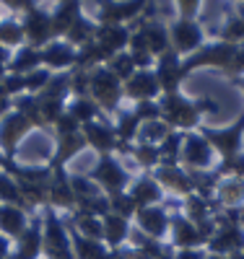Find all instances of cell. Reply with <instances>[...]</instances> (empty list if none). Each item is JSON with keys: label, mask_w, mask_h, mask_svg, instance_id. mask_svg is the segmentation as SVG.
I'll use <instances>...</instances> for the list:
<instances>
[{"label": "cell", "mask_w": 244, "mask_h": 259, "mask_svg": "<svg viewBox=\"0 0 244 259\" xmlns=\"http://www.w3.org/2000/svg\"><path fill=\"white\" fill-rule=\"evenodd\" d=\"M180 259H200L195 251H185V254H180Z\"/></svg>", "instance_id": "1f68e13d"}, {"label": "cell", "mask_w": 244, "mask_h": 259, "mask_svg": "<svg viewBox=\"0 0 244 259\" xmlns=\"http://www.w3.org/2000/svg\"><path fill=\"white\" fill-rule=\"evenodd\" d=\"M83 145V138L78 135V133H73V135H62L60 138V148H57V158H55V163L60 166L65 158H71L73 153H78V148Z\"/></svg>", "instance_id": "9a60e30c"}, {"label": "cell", "mask_w": 244, "mask_h": 259, "mask_svg": "<svg viewBox=\"0 0 244 259\" xmlns=\"http://www.w3.org/2000/svg\"><path fill=\"white\" fill-rule=\"evenodd\" d=\"M8 259H18V256H16V254H11V256H8Z\"/></svg>", "instance_id": "836d02e7"}, {"label": "cell", "mask_w": 244, "mask_h": 259, "mask_svg": "<svg viewBox=\"0 0 244 259\" xmlns=\"http://www.w3.org/2000/svg\"><path fill=\"white\" fill-rule=\"evenodd\" d=\"M21 41H24V26L13 24V21H3L0 24V47L11 50V47H18Z\"/></svg>", "instance_id": "8fae6325"}, {"label": "cell", "mask_w": 244, "mask_h": 259, "mask_svg": "<svg viewBox=\"0 0 244 259\" xmlns=\"http://www.w3.org/2000/svg\"><path fill=\"white\" fill-rule=\"evenodd\" d=\"M213 140L224 148L226 153H231L234 145H236V140H239V130H234V133H229V135H213Z\"/></svg>", "instance_id": "484cf974"}, {"label": "cell", "mask_w": 244, "mask_h": 259, "mask_svg": "<svg viewBox=\"0 0 244 259\" xmlns=\"http://www.w3.org/2000/svg\"><path fill=\"white\" fill-rule=\"evenodd\" d=\"M42 254V231L39 226H26V231L18 236V249L16 256L18 259H37Z\"/></svg>", "instance_id": "8992f818"}, {"label": "cell", "mask_w": 244, "mask_h": 259, "mask_svg": "<svg viewBox=\"0 0 244 259\" xmlns=\"http://www.w3.org/2000/svg\"><path fill=\"white\" fill-rule=\"evenodd\" d=\"M174 39H177V47L180 50H192L197 41H200V31L190 24H180L174 29Z\"/></svg>", "instance_id": "5bb4252c"}, {"label": "cell", "mask_w": 244, "mask_h": 259, "mask_svg": "<svg viewBox=\"0 0 244 259\" xmlns=\"http://www.w3.org/2000/svg\"><path fill=\"white\" fill-rule=\"evenodd\" d=\"M0 205H13V207H26L24 197H21V189L16 184V179L6 171H0Z\"/></svg>", "instance_id": "ba28073f"}, {"label": "cell", "mask_w": 244, "mask_h": 259, "mask_svg": "<svg viewBox=\"0 0 244 259\" xmlns=\"http://www.w3.org/2000/svg\"><path fill=\"white\" fill-rule=\"evenodd\" d=\"M185 156H187V161H190L192 166H205L208 158H211V150H208V145H205L200 138H190Z\"/></svg>", "instance_id": "4fadbf2b"}, {"label": "cell", "mask_w": 244, "mask_h": 259, "mask_svg": "<svg viewBox=\"0 0 244 259\" xmlns=\"http://www.w3.org/2000/svg\"><path fill=\"white\" fill-rule=\"evenodd\" d=\"M166 114L171 117V122L177 124H192L195 122V112L185 101H177V99H169L166 101Z\"/></svg>", "instance_id": "7c38bea8"}, {"label": "cell", "mask_w": 244, "mask_h": 259, "mask_svg": "<svg viewBox=\"0 0 244 259\" xmlns=\"http://www.w3.org/2000/svg\"><path fill=\"white\" fill-rule=\"evenodd\" d=\"M50 36H55L52 34V16H47L39 8H31L24 18V39L31 41V47H42V45H47Z\"/></svg>", "instance_id": "3957f363"}, {"label": "cell", "mask_w": 244, "mask_h": 259, "mask_svg": "<svg viewBox=\"0 0 244 259\" xmlns=\"http://www.w3.org/2000/svg\"><path fill=\"white\" fill-rule=\"evenodd\" d=\"M76 251L81 259H107V254L101 251V246H96V241H88L76 236Z\"/></svg>", "instance_id": "2e32d148"}, {"label": "cell", "mask_w": 244, "mask_h": 259, "mask_svg": "<svg viewBox=\"0 0 244 259\" xmlns=\"http://www.w3.org/2000/svg\"><path fill=\"white\" fill-rule=\"evenodd\" d=\"M146 130H148L146 138H151V140H153V138H164V135H166V133H164L166 127H164V124H156V122H148V124H146Z\"/></svg>", "instance_id": "83f0119b"}, {"label": "cell", "mask_w": 244, "mask_h": 259, "mask_svg": "<svg viewBox=\"0 0 244 259\" xmlns=\"http://www.w3.org/2000/svg\"><path fill=\"white\" fill-rule=\"evenodd\" d=\"M190 210H192L195 218H203V215H205V205H203V202H197V200L190 202Z\"/></svg>", "instance_id": "f1b7e54d"}, {"label": "cell", "mask_w": 244, "mask_h": 259, "mask_svg": "<svg viewBox=\"0 0 244 259\" xmlns=\"http://www.w3.org/2000/svg\"><path fill=\"white\" fill-rule=\"evenodd\" d=\"M197 239H200V233H195L187 223H177V241L180 244H192Z\"/></svg>", "instance_id": "d4e9b609"}, {"label": "cell", "mask_w": 244, "mask_h": 259, "mask_svg": "<svg viewBox=\"0 0 244 259\" xmlns=\"http://www.w3.org/2000/svg\"><path fill=\"white\" fill-rule=\"evenodd\" d=\"M73 50L68 45H50L42 50V62L47 65V68H68L73 62Z\"/></svg>", "instance_id": "52a82bcc"}, {"label": "cell", "mask_w": 244, "mask_h": 259, "mask_svg": "<svg viewBox=\"0 0 244 259\" xmlns=\"http://www.w3.org/2000/svg\"><path fill=\"white\" fill-rule=\"evenodd\" d=\"M141 221H143V226H146L151 233H161V231H164V215H161L159 210H146V212H141Z\"/></svg>", "instance_id": "ffe728a7"}, {"label": "cell", "mask_w": 244, "mask_h": 259, "mask_svg": "<svg viewBox=\"0 0 244 259\" xmlns=\"http://www.w3.org/2000/svg\"><path fill=\"white\" fill-rule=\"evenodd\" d=\"M6 163V156H0V166H3Z\"/></svg>", "instance_id": "d6a6232c"}, {"label": "cell", "mask_w": 244, "mask_h": 259, "mask_svg": "<svg viewBox=\"0 0 244 259\" xmlns=\"http://www.w3.org/2000/svg\"><path fill=\"white\" fill-rule=\"evenodd\" d=\"M94 94H96V99L101 101V104H112L115 99H117V94H120V89H117V80L109 75V73H96V78H94Z\"/></svg>", "instance_id": "9c48e42d"}, {"label": "cell", "mask_w": 244, "mask_h": 259, "mask_svg": "<svg viewBox=\"0 0 244 259\" xmlns=\"http://www.w3.org/2000/svg\"><path fill=\"white\" fill-rule=\"evenodd\" d=\"M153 91H156V80H153L151 75H146V73H141L138 78H132V83H130V94L132 96H151Z\"/></svg>", "instance_id": "e0dca14e"}, {"label": "cell", "mask_w": 244, "mask_h": 259, "mask_svg": "<svg viewBox=\"0 0 244 259\" xmlns=\"http://www.w3.org/2000/svg\"><path fill=\"white\" fill-rule=\"evenodd\" d=\"M42 251L50 259H71V244H68V233L62 231L60 221L55 215H50L42 231Z\"/></svg>", "instance_id": "7a4b0ae2"}, {"label": "cell", "mask_w": 244, "mask_h": 259, "mask_svg": "<svg viewBox=\"0 0 244 259\" xmlns=\"http://www.w3.org/2000/svg\"><path fill=\"white\" fill-rule=\"evenodd\" d=\"M241 197H244V187H241L239 182H231V184L221 187V200H224V202L234 205V202H239Z\"/></svg>", "instance_id": "44dd1931"}, {"label": "cell", "mask_w": 244, "mask_h": 259, "mask_svg": "<svg viewBox=\"0 0 244 259\" xmlns=\"http://www.w3.org/2000/svg\"><path fill=\"white\" fill-rule=\"evenodd\" d=\"M96 179H99L101 184H107L109 189H120V187L125 184L122 168H120L117 163H112L109 158H104V161L99 163V168H96Z\"/></svg>", "instance_id": "30bf717a"}, {"label": "cell", "mask_w": 244, "mask_h": 259, "mask_svg": "<svg viewBox=\"0 0 244 259\" xmlns=\"http://www.w3.org/2000/svg\"><path fill=\"white\" fill-rule=\"evenodd\" d=\"M31 127L34 124L24 114H18V112H11V114H6L3 119H0V148H3V153H6L8 161L16 153L21 138H26Z\"/></svg>", "instance_id": "6da1fadb"}, {"label": "cell", "mask_w": 244, "mask_h": 259, "mask_svg": "<svg viewBox=\"0 0 244 259\" xmlns=\"http://www.w3.org/2000/svg\"><path fill=\"white\" fill-rule=\"evenodd\" d=\"M0 231L6 239H18L26 231V212L24 207L13 205H0Z\"/></svg>", "instance_id": "277c9868"}, {"label": "cell", "mask_w": 244, "mask_h": 259, "mask_svg": "<svg viewBox=\"0 0 244 259\" xmlns=\"http://www.w3.org/2000/svg\"><path fill=\"white\" fill-rule=\"evenodd\" d=\"M71 117H76L78 122H81V119L88 122V119L94 117V106L88 104V101H76V104H73V109H71Z\"/></svg>", "instance_id": "603a6c76"}, {"label": "cell", "mask_w": 244, "mask_h": 259, "mask_svg": "<svg viewBox=\"0 0 244 259\" xmlns=\"http://www.w3.org/2000/svg\"><path fill=\"white\" fill-rule=\"evenodd\" d=\"M234 29H229V36H244V21H234Z\"/></svg>", "instance_id": "f546056e"}, {"label": "cell", "mask_w": 244, "mask_h": 259, "mask_svg": "<svg viewBox=\"0 0 244 259\" xmlns=\"http://www.w3.org/2000/svg\"><path fill=\"white\" fill-rule=\"evenodd\" d=\"M78 228H81V233H86V236H88V241H96L99 236L104 233V226H101V223H96L94 218H88V215L78 218Z\"/></svg>", "instance_id": "d6986e66"}, {"label": "cell", "mask_w": 244, "mask_h": 259, "mask_svg": "<svg viewBox=\"0 0 244 259\" xmlns=\"http://www.w3.org/2000/svg\"><path fill=\"white\" fill-rule=\"evenodd\" d=\"M104 231L109 233V239H112V241H120L122 236H125V223H122L120 218H107Z\"/></svg>", "instance_id": "cb8c5ba5"}, {"label": "cell", "mask_w": 244, "mask_h": 259, "mask_svg": "<svg viewBox=\"0 0 244 259\" xmlns=\"http://www.w3.org/2000/svg\"><path fill=\"white\" fill-rule=\"evenodd\" d=\"M164 182H169L171 187H177V189H182V192H187L190 189V184H187V179H182V177H177V174H164Z\"/></svg>", "instance_id": "4316f807"}, {"label": "cell", "mask_w": 244, "mask_h": 259, "mask_svg": "<svg viewBox=\"0 0 244 259\" xmlns=\"http://www.w3.org/2000/svg\"><path fill=\"white\" fill-rule=\"evenodd\" d=\"M86 138H88V143H94L99 150H107L109 143H112V135H109L104 127H96V124H88L86 127Z\"/></svg>", "instance_id": "ac0fdd59"}, {"label": "cell", "mask_w": 244, "mask_h": 259, "mask_svg": "<svg viewBox=\"0 0 244 259\" xmlns=\"http://www.w3.org/2000/svg\"><path fill=\"white\" fill-rule=\"evenodd\" d=\"M39 65H42V50L37 47H21L18 55L8 62V73L11 75H29L34 70H39Z\"/></svg>", "instance_id": "5b68a950"}, {"label": "cell", "mask_w": 244, "mask_h": 259, "mask_svg": "<svg viewBox=\"0 0 244 259\" xmlns=\"http://www.w3.org/2000/svg\"><path fill=\"white\" fill-rule=\"evenodd\" d=\"M156 197H159V192H156V187H153L151 182H143V184L135 187V200L138 202H153Z\"/></svg>", "instance_id": "7402d4cb"}, {"label": "cell", "mask_w": 244, "mask_h": 259, "mask_svg": "<svg viewBox=\"0 0 244 259\" xmlns=\"http://www.w3.org/2000/svg\"><path fill=\"white\" fill-rule=\"evenodd\" d=\"M8 256H11V251H8V239L0 233V259H8Z\"/></svg>", "instance_id": "4dcf8cb0"}]
</instances>
